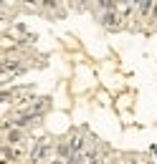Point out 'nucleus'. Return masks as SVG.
I'll return each mask as SVG.
<instances>
[{
  "label": "nucleus",
  "instance_id": "1",
  "mask_svg": "<svg viewBox=\"0 0 157 164\" xmlns=\"http://www.w3.org/2000/svg\"><path fill=\"white\" fill-rule=\"evenodd\" d=\"M134 3L140 5V10H142V13H147V10L152 8V0H134Z\"/></svg>",
  "mask_w": 157,
  "mask_h": 164
},
{
  "label": "nucleus",
  "instance_id": "2",
  "mask_svg": "<svg viewBox=\"0 0 157 164\" xmlns=\"http://www.w3.org/2000/svg\"><path fill=\"white\" fill-rule=\"evenodd\" d=\"M104 23L114 25V23H117V15H114V13H107V15H104Z\"/></svg>",
  "mask_w": 157,
  "mask_h": 164
}]
</instances>
